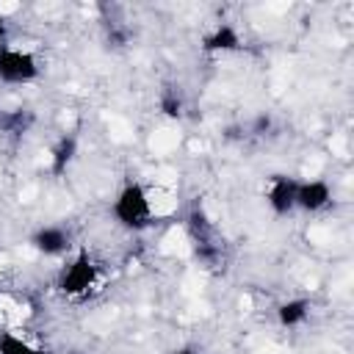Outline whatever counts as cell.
I'll use <instances>...</instances> for the list:
<instances>
[{
  "label": "cell",
  "instance_id": "1",
  "mask_svg": "<svg viewBox=\"0 0 354 354\" xmlns=\"http://www.w3.org/2000/svg\"><path fill=\"white\" fill-rule=\"evenodd\" d=\"M111 216L127 232L149 230L152 218H155V205H152L149 188L141 180H124L111 199Z\"/></svg>",
  "mask_w": 354,
  "mask_h": 354
},
{
  "label": "cell",
  "instance_id": "2",
  "mask_svg": "<svg viewBox=\"0 0 354 354\" xmlns=\"http://www.w3.org/2000/svg\"><path fill=\"white\" fill-rule=\"evenodd\" d=\"M100 277H102V266L97 263V257L88 249H77L58 268L55 290L64 299H86L100 285Z\"/></svg>",
  "mask_w": 354,
  "mask_h": 354
},
{
  "label": "cell",
  "instance_id": "3",
  "mask_svg": "<svg viewBox=\"0 0 354 354\" xmlns=\"http://www.w3.org/2000/svg\"><path fill=\"white\" fill-rule=\"evenodd\" d=\"M41 61L28 47H6L0 50V83L3 86H28L39 80Z\"/></svg>",
  "mask_w": 354,
  "mask_h": 354
},
{
  "label": "cell",
  "instance_id": "4",
  "mask_svg": "<svg viewBox=\"0 0 354 354\" xmlns=\"http://www.w3.org/2000/svg\"><path fill=\"white\" fill-rule=\"evenodd\" d=\"M28 246L41 257L58 260L75 252V238H72V230L64 224H41L28 235Z\"/></svg>",
  "mask_w": 354,
  "mask_h": 354
},
{
  "label": "cell",
  "instance_id": "5",
  "mask_svg": "<svg viewBox=\"0 0 354 354\" xmlns=\"http://www.w3.org/2000/svg\"><path fill=\"white\" fill-rule=\"evenodd\" d=\"M296 188H299V177L293 174H271L268 185H266V205L277 218H285L290 213H296Z\"/></svg>",
  "mask_w": 354,
  "mask_h": 354
},
{
  "label": "cell",
  "instance_id": "6",
  "mask_svg": "<svg viewBox=\"0 0 354 354\" xmlns=\"http://www.w3.org/2000/svg\"><path fill=\"white\" fill-rule=\"evenodd\" d=\"M335 199V191L326 180L321 177H307V180H299V188H296V210L307 213V216H318L324 213Z\"/></svg>",
  "mask_w": 354,
  "mask_h": 354
},
{
  "label": "cell",
  "instance_id": "7",
  "mask_svg": "<svg viewBox=\"0 0 354 354\" xmlns=\"http://www.w3.org/2000/svg\"><path fill=\"white\" fill-rule=\"evenodd\" d=\"M243 44L241 39V30L232 25V22H216L210 30L202 33V53L207 55H230V53H238Z\"/></svg>",
  "mask_w": 354,
  "mask_h": 354
},
{
  "label": "cell",
  "instance_id": "8",
  "mask_svg": "<svg viewBox=\"0 0 354 354\" xmlns=\"http://www.w3.org/2000/svg\"><path fill=\"white\" fill-rule=\"evenodd\" d=\"M310 315H313V301L307 296H290L274 307V318L282 329H299L310 321Z\"/></svg>",
  "mask_w": 354,
  "mask_h": 354
},
{
  "label": "cell",
  "instance_id": "9",
  "mask_svg": "<svg viewBox=\"0 0 354 354\" xmlns=\"http://www.w3.org/2000/svg\"><path fill=\"white\" fill-rule=\"evenodd\" d=\"M77 147L80 144H77L75 133H64V136L55 138V144L50 147V160H47V169H50L53 177H61V174L69 171V166L77 158Z\"/></svg>",
  "mask_w": 354,
  "mask_h": 354
},
{
  "label": "cell",
  "instance_id": "10",
  "mask_svg": "<svg viewBox=\"0 0 354 354\" xmlns=\"http://www.w3.org/2000/svg\"><path fill=\"white\" fill-rule=\"evenodd\" d=\"M30 124H33V113L28 108L0 111V133H6V136H22Z\"/></svg>",
  "mask_w": 354,
  "mask_h": 354
},
{
  "label": "cell",
  "instance_id": "11",
  "mask_svg": "<svg viewBox=\"0 0 354 354\" xmlns=\"http://www.w3.org/2000/svg\"><path fill=\"white\" fill-rule=\"evenodd\" d=\"M0 354H53V351L30 343L17 332H0Z\"/></svg>",
  "mask_w": 354,
  "mask_h": 354
},
{
  "label": "cell",
  "instance_id": "12",
  "mask_svg": "<svg viewBox=\"0 0 354 354\" xmlns=\"http://www.w3.org/2000/svg\"><path fill=\"white\" fill-rule=\"evenodd\" d=\"M160 111H163L166 116L177 119V116L183 113V100H180V94H177V91H163V94H160Z\"/></svg>",
  "mask_w": 354,
  "mask_h": 354
},
{
  "label": "cell",
  "instance_id": "13",
  "mask_svg": "<svg viewBox=\"0 0 354 354\" xmlns=\"http://www.w3.org/2000/svg\"><path fill=\"white\" fill-rule=\"evenodd\" d=\"M268 127H271V116H268V113L254 116V122H252V133H254V136H263Z\"/></svg>",
  "mask_w": 354,
  "mask_h": 354
},
{
  "label": "cell",
  "instance_id": "14",
  "mask_svg": "<svg viewBox=\"0 0 354 354\" xmlns=\"http://www.w3.org/2000/svg\"><path fill=\"white\" fill-rule=\"evenodd\" d=\"M6 47H8V22L0 14V50H6Z\"/></svg>",
  "mask_w": 354,
  "mask_h": 354
},
{
  "label": "cell",
  "instance_id": "15",
  "mask_svg": "<svg viewBox=\"0 0 354 354\" xmlns=\"http://www.w3.org/2000/svg\"><path fill=\"white\" fill-rule=\"evenodd\" d=\"M166 354H202L196 346H188V343H183V346H174V348H169Z\"/></svg>",
  "mask_w": 354,
  "mask_h": 354
}]
</instances>
